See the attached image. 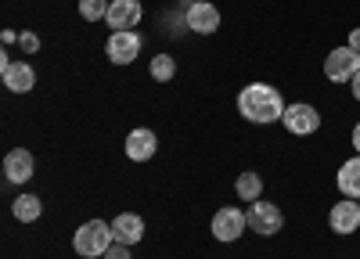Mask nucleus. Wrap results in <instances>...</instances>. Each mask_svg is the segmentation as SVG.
I'll return each mask as SVG.
<instances>
[{"instance_id":"obj_1","label":"nucleus","mask_w":360,"mask_h":259,"mask_svg":"<svg viewBox=\"0 0 360 259\" xmlns=\"http://www.w3.org/2000/svg\"><path fill=\"white\" fill-rule=\"evenodd\" d=\"M285 108L288 105L281 101V94L270 83H252V86H245V91L238 94V112H242L249 123H259V126L278 123L285 115Z\"/></svg>"},{"instance_id":"obj_2","label":"nucleus","mask_w":360,"mask_h":259,"mask_svg":"<svg viewBox=\"0 0 360 259\" xmlns=\"http://www.w3.org/2000/svg\"><path fill=\"white\" fill-rule=\"evenodd\" d=\"M112 241H115V234H112V227H108L105 220H90V223H83V227L76 230V238H72V245H76V252H79L83 259H98V255H105V252L112 248Z\"/></svg>"},{"instance_id":"obj_3","label":"nucleus","mask_w":360,"mask_h":259,"mask_svg":"<svg viewBox=\"0 0 360 259\" xmlns=\"http://www.w3.org/2000/svg\"><path fill=\"white\" fill-rule=\"evenodd\" d=\"M356 72H360V54L353 47H339L324 58V76L332 83H353Z\"/></svg>"},{"instance_id":"obj_4","label":"nucleus","mask_w":360,"mask_h":259,"mask_svg":"<svg viewBox=\"0 0 360 259\" xmlns=\"http://www.w3.org/2000/svg\"><path fill=\"white\" fill-rule=\"evenodd\" d=\"M281 123H285L288 133L307 137V133H317L321 130V112L314 105H288L285 115H281Z\"/></svg>"},{"instance_id":"obj_5","label":"nucleus","mask_w":360,"mask_h":259,"mask_svg":"<svg viewBox=\"0 0 360 259\" xmlns=\"http://www.w3.org/2000/svg\"><path fill=\"white\" fill-rule=\"evenodd\" d=\"M245 220H249V227L256 230V234H263V238L278 234L281 223H285L281 209H278V206H270V201H249V213H245Z\"/></svg>"},{"instance_id":"obj_6","label":"nucleus","mask_w":360,"mask_h":259,"mask_svg":"<svg viewBox=\"0 0 360 259\" xmlns=\"http://www.w3.org/2000/svg\"><path fill=\"white\" fill-rule=\"evenodd\" d=\"M245 227H249V220H245V213H242V209L224 206V209L213 216V238H217V241H238Z\"/></svg>"},{"instance_id":"obj_7","label":"nucleus","mask_w":360,"mask_h":259,"mask_svg":"<svg viewBox=\"0 0 360 259\" xmlns=\"http://www.w3.org/2000/svg\"><path fill=\"white\" fill-rule=\"evenodd\" d=\"M141 36H137V29H123V33H112V40H108V62H115V65H130L134 58L141 54Z\"/></svg>"},{"instance_id":"obj_8","label":"nucleus","mask_w":360,"mask_h":259,"mask_svg":"<svg viewBox=\"0 0 360 259\" xmlns=\"http://www.w3.org/2000/svg\"><path fill=\"white\" fill-rule=\"evenodd\" d=\"M105 18H108V25L115 29V33H123V29H134L141 22V4L137 0H112Z\"/></svg>"},{"instance_id":"obj_9","label":"nucleus","mask_w":360,"mask_h":259,"mask_svg":"<svg viewBox=\"0 0 360 259\" xmlns=\"http://www.w3.org/2000/svg\"><path fill=\"white\" fill-rule=\"evenodd\" d=\"M328 223H332L335 234H353V230L360 227V206L353 198L339 201V206H332V213H328Z\"/></svg>"},{"instance_id":"obj_10","label":"nucleus","mask_w":360,"mask_h":259,"mask_svg":"<svg viewBox=\"0 0 360 259\" xmlns=\"http://www.w3.org/2000/svg\"><path fill=\"white\" fill-rule=\"evenodd\" d=\"M155 148H159V140H155L152 130H144V126L130 130V137H127V159H134V162H148V159L155 155Z\"/></svg>"},{"instance_id":"obj_11","label":"nucleus","mask_w":360,"mask_h":259,"mask_svg":"<svg viewBox=\"0 0 360 259\" xmlns=\"http://www.w3.org/2000/svg\"><path fill=\"white\" fill-rule=\"evenodd\" d=\"M112 234H115V241H123V245H137L144 238V220L137 213H119L112 220Z\"/></svg>"},{"instance_id":"obj_12","label":"nucleus","mask_w":360,"mask_h":259,"mask_svg":"<svg viewBox=\"0 0 360 259\" xmlns=\"http://www.w3.org/2000/svg\"><path fill=\"white\" fill-rule=\"evenodd\" d=\"M188 25L195 29V33H217V29H220V11L209 4V0L191 4L188 8Z\"/></svg>"},{"instance_id":"obj_13","label":"nucleus","mask_w":360,"mask_h":259,"mask_svg":"<svg viewBox=\"0 0 360 259\" xmlns=\"http://www.w3.org/2000/svg\"><path fill=\"white\" fill-rule=\"evenodd\" d=\"M4 173H8V180H11V184H25L29 177H33V155H29L25 148L8 152V159H4Z\"/></svg>"},{"instance_id":"obj_14","label":"nucleus","mask_w":360,"mask_h":259,"mask_svg":"<svg viewBox=\"0 0 360 259\" xmlns=\"http://www.w3.org/2000/svg\"><path fill=\"white\" fill-rule=\"evenodd\" d=\"M33 83H37V72L29 69L25 62H11L4 65V86L15 94H25V91H33Z\"/></svg>"},{"instance_id":"obj_15","label":"nucleus","mask_w":360,"mask_h":259,"mask_svg":"<svg viewBox=\"0 0 360 259\" xmlns=\"http://www.w3.org/2000/svg\"><path fill=\"white\" fill-rule=\"evenodd\" d=\"M335 180H339V191H342L346 198H353V201L360 198V155L339 166V177H335Z\"/></svg>"},{"instance_id":"obj_16","label":"nucleus","mask_w":360,"mask_h":259,"mask_svg":"<svg viewBox=\"0 0 360 259\" xmlns=\"http://www.w3.org/2000/svg\"><path fill=\"white\" fill-rule=\"evenodd\" d=\"M11 213H15V220H22V223H33V220H40L44 206H40L37 194H18L15 206H11Z\"/></svg>"},{"instance_id":"obj_17","label":"nucleus","mask_w":360,"mask_h":259,"mask_svg":"<svg viewBox=\"0 0 360 259\" xmlns=\"http://www.w3.org/2000/svg\"><path fill=\"white\" fill-rule=\"evenodd\" d=\"M238 198H245V201H259V191H263V180H259V173H242L234 184Z\"/></svg>"},{"instance_id":"obj_18","label":"nucleus","mask_w":360,"mask_h":259,"mask_svg":"<svg viewBox=\"0 0 360 259\" xmlns=\"http://www.w3.org/2000/svg\"><path fill=\"white\" fill-rule=\"evenodd\" d=\"M173 72H176V62H173L169 54H155V58H152V76H155L159 83H169Z\"/></svg>"},{"instance_id":"obj_19","label":"nucleus","mask_w":360,"mask_h":259,"mask_svg":"<svg viewBox=\"0 0 360 259\" xmlns=\"http://www.w3.org/2000/svg\"><path fill=\"white\" fill-rule=\"evenodd\" d=\"M79 15L86 22H101L108 15V0H79Z\"/></svg>"},{"instance_id":"obj_20","label":"nucleus","mask_w":360,"mask_h":259,"mask_svg":"<svg viewBox=\"0 0 360 259\" xmlns=\"http://www.w3.org/2000/svg\"><path fill=\"white\" fill-rule=\"evenodd\" d=\"M18 44H22V51H25V54H37V51H40V36H37V33H22V36H18Z\"/></svg>"},{"instance_id":"obj_21","label":"nucleus","mask_w":360,"mask_h":259,"mask_svg":"<svg viewBox=\"0 0 360 259\" xmlns=\"http://www.w3.org/2000/svg\"><path fill=\"white\" fill-rule=\"evenodd\" d=\"M105 259H130V245H123V241H115L108 252H105Z\"/></svg>"},{"instance_id":"obj_22","label":"nucleus","mask_w":360,"mask_h":259,"mask_svg":"<svg viewBox=\"0 0 360 259\" xmlns=\"http://www.w3.org/2000/svg\"><path fill=\"white\" fill-rule=\"evenodd\" d=\"M349 47L360 54V29H353V33H349Z\"/></svg>"},{"instance_id":"obj_23","label":"nucleus","mask_w":360,"mask_h":259,"mask_svg":"<svg viewBox=\"0 0 360 259\" xmlns=\"http://www.w3.org/2000/svg\"><path fill=\"white\" fill-rule=\"evenodd\" d=\"M349 86H353V98H356V101H360V72H356V76H353V83H349Z\"/></svg>"},{"instance_id":"obj_24","label":"nucleus","mask_w":360,"mask_h":259,"mask_svg":"<svg viewBox=\"0 0 360 259\" xmlns=\"http://www.w3.org/2000/svg\"><path fill=\"white\" fill-rule=\"evenodd\" d=\"M353 148H356V155H360V123L353 126Z\"/></svg>"},{"instance_id":"obj_25","label":"nucleus","mask_w":360,"mask_h":259,"mask_svg":"<svg viewBox=\"0 0 360 259\" xmlns=\"http://www.w3.org/2000/svg\"><path fill=\"white\" fill-rule=\"evenodd\" d=\"M191 4H202V0H188V8H191Z\"/></svg>"}]
</instances>
